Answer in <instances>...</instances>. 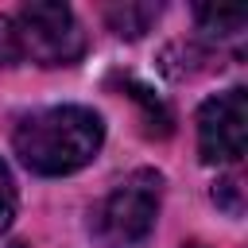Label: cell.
Listing matches in <instances>:
<instances>
[{
	"instance_id": "cell-11",
	"label": "cell",
	"mask_w": 248,
	"mask_h": 248,
	"mask_svg": "<svg viewBox=\"0 0 248 248\" xmlns=\"http://www.w3.org/2000/svg\"><path fill=\"white\" fill-rule=\"evenodd\" d=\"M12 248H27V244H12Z\"/></svg>"
},
{
	"instance_id": "cell-5",
	"label": "cell",
	"mask_w": 248,
	"mask_h": 248,
	"mask_svg": "<svg viewBox=\"0 0 248 248\" xmlns=\"http://www.w3.org/2000/svg\"><path fill=\"white\" fill-rule=\"evenodd\" d=\"M155 16H159V4H116V8L105 12L108 27L116 35H124V39H140L155 23Z\"/></svg>"
},
{
	"instance_id": "cell-3",
	"label": "cell",
	"mask_w": 248,
	"mask_h": 248,
	"mask_svg": "<svg viewBox=\"0 0 248 248\" xmlns=\"http://www.w3.org/2000/svg\"><path fill=\"white\" fill-rule=\"evenodd\" d=\"M19 58L39 66H70L85 54V31L66 4H23L12 16Z\"/></svg>"
},
{
	"instance_id": "cell-9",
	"label": "cell",
	"mask_w": 248,
	"mask_h": 248,
	"mask_svg": "<svg viewBox=\"0 0 248 248\" xmlns=\"http://www.w3.org/2000/svg\"><path fill=\"white\" fill-rule=\"evenodd\" d=\"M12 62H19V43H16L12 16H0V66H12Z\"/></svg>"
},
{
	"instance_id": "cell-10",
	"label": "cell",
	"mask_w": 248,
	"mask_h": 248,
	"mask_svg": "<svg viewBox=\"0 0 248 248\" xmlns=\"http://www.w3.org/2000/svg\"><path fill=\"white\" fill-rule=\"evenodd\" d=\"M186 248H202V244H186Z\"/></svg>"
},
{
	"instance_id": "cell-8",
	"label": "cell",
	"mask_w": 248,
	"mask_h": 248,
	"mask_svg": "<svg viewBox=\"0 0 248 248\" xmlns=\"http://www.w3.org/2000/svg\"><path fill=\"white\" fill-rule=\"evenodd\" d=\"M213 202L225 205V209L236 217V213L244 209V205H240V182H236V178H221V182L213 186Z\"/></svg>"
},
{
	"instance_id": "cell-4",
	"label": "cell",
	"mask_w": 248,
	"mask_h": 248,
	"mask_svg": "<svg viewBox=\"0 0 248 248\" xmlns=\"http://www.w3.org/2000/svg\"><path fill=\"white\" fill-rule=\"evenodd\" d=\"M198 151L205 163H236L244 155V89L232 85L198 108Z\"/></svg>"
},
{
	"instance_id": "cell-1",
	"label": "cell",
	"mask_w": 248,
	"mask_h": 248,
	"mask_svg": "<svg viewBox=\"0 0 248 248\" xmlns=\"http://www.w3.org/2000/svg\"><path fill=\"white\" fill-rule=\"evenodd\" d=\"M12 143L27 170L74 174L97 159V151L105 143V124L93 108L54 105V108H43V112H31L27 120H19Z\"/></svg>"
},
{
	"instance_id": "cell-2",
	"label": "cell",
	"mask_w": 248,
	"mask_h": 248,
	"mask_svg": "<svg viewBox=\"0 0 248 248\" xmlns=\"http://www.w3.org/2000/svg\"><path fill=\"white\" fill-rule=\"evenodd\" d=\"M163 178L155 170H132L93 213V236L105 248H140L159 217Z\"/></svg>"
},
{
	"instance_id": "cell-6",
	"label": "cell",
	"mask_w": 248,
	"mask_h": 248,
	"mask_svg": "<svg viewBox=\"0 0 248 248\" xmlns=\"http://www.w3.org/2000/svg\"><path fill=\"white\" fill-rule=\"evenodd\" d=\"M244 12L240 8H198V27L205 39H232L244 31Z\"/></svg>"
},
{
	"instance_id": "cell-7",
	"label": "cell",
	"mask_w": 248,
	"mask_h": 248,
	"mask_svg": "<svg viewBox=\"0 0 248 248\" xmlns=\"http://www.w3.org/2000/svg\"><path fill=\"white\" fill-rule=\"evenodd\" d=\"M16 217V182H12V170L0 163V232L12 225Z\"/></svg>"
}]
</instances>
